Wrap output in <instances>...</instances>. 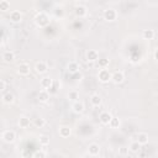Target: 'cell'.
<instances>
[{
	"label": "cell",
	"instance_id": "1",
	"mask_svg": "<svg viewBox=\"0 0 158 158\" xmlns=\"http://www.w3.org/2000/svg\"><path fill=\"white\" fill-rule=\"evenodd\" d=\"M51 19H49V15L46 14V12H38L35 17V23L38 26V27H46L48 23H49Z\"/></svg>",
	"mask_w": 158,
	"mask_h": 158
},
{
	"label": "cell",
	"instance_id": "2",
	"mask_svg": "<svg viewBox=\"0 0 158 158\" xmlns=\"http://www.w3.org/2000/svg\"><path fill=\"white\" fill-rule=\"evenodd\" d=\"M102 17L106 20V21H115L116 19H117V11L115 10V9H112V7H107V9H105L104 10V12H102Z\"/></svg>",
	"mask_w": 158,
	"mask_h": 158
},
{
	"label": "cell",
	"instance_id": "3",
	"mask_svg": "<svg viewBox=\"0 0 158 158\" xmlns=\"http://www.w3.org/2000/svg\"><path fill=\"white\" fill-rule=\"evenodd\" d=\"M98 79L101 83H109L111 80V73H110V70H107L106 68L105 69H100L99 73H98Z\"/></svg>",
	"mask_w": 158,
	"mask_h": 158
},
{
	"label": "cell",
	"instance_id": "4",
	"mask_svg": "<svg viewBox=\"0 0 158 158\" xmlns=\"http://www.w3.org/2000/svg\"><path fill=\"white\" fill-rule=\"evenodd\" d=\"M30 70H31V68H30V64L28 63H26V62H22V63H20L19 65H17V74L19 75H22V77H26V75H28L30 74Z\"/></svg>",
	"mask_w": 158,
	"mask_h": 158
},
{
	"label": "cell",
	"instance_id": "5",
	"mask_svg": "<svg viewBox=\"0 0 158 158\" xmlns=\"http://www.w3.org/2000/svg\"><path fill=\"white\" fill-rule=\"evenodd\" d=\"M1 137H2V139H4L6 143H12V142L16 139V133H15L12 130H6V131L2 132Z\"/></svg>",
	"mask_w": 158,
	"mask_h": 158
},
{
	"label": "cell",
	"instance_id": "6",
	"mask_svg": "<svg viewBox=\"0 0 158 158\" xmlns=\"http://www.w3.org/2000/svg\"><path fill=\"white\" fill-rule=\"evenodd\" d=\"M111 80L115 84H121L125 80V74L122 70H116L114 73H111Z\"/></svg>",
	"mask_w": 158,
	"mask_h": 158
},
{
	"label": "cell",
	"instance_id": "7",
	"mask_svg": "<svg viewBox=\"0 0 158 158\" xmlns=\"http://www.w3.org/2000/svg\"><path fill=\"white\" fill-rule=\"evenodd\" d=\"M35 70H36V73H38V74H44V73H47V70H48V64H47L46 62L41 60V62L36 63Z\"/></svg>",
	"mask_w": 158,
	"mask_h": 158
},
{
	"label": "cell",
	"instance_id": "8",
	"mask_svg": "<svg viewBox=\"0 0 158 158\" xmlns=\"http://www.w3.org/2000/svg\"><path fill=\"white\" fill-rule=\"evenodd\" d=\"M58 133H59V136L62 138H68L72 135V128L69 126H67V125H63V126H60L58 128Z\"/></svg>",
	"mask_w": 158,
	"mask_h": 158
},
{
	"label": "cell",
	"instance_id": "9",
	"mask_svg": "<svg viewBox=\"0 0 158 158\" xmlns=\"http://www.w3.org/2000/svg\"><path fill=\"white\" fill-rule=\"evenodd\" d=\"M72 110H73L75 114H81V112L85 110V105H84L83 101L77 100V101H74V102L72 104Z\"/></svg>",
	"mask_w": 158,
	"mask_h": 158
},
{
	"label": "cell",
	"instance_id": "10",
	"mask_svg": "<svg viewBox=\"0 0 158 158\" xmlns=\"http://www.w3.org/2000/svg\"><path fill=\"white\" fill-rule=\"evenodd\" d=\"M74 14L77 17H85L88 14V9L84 5H77L74 9Z\"/></svg>",
	"mask_w": 158,
	"mask_h": 158
},
{
	"label": "cell",
	"instance_id": "11",
	"mask_svg": "<svg viewBox=\"0 0 158 158\" xmlns=\"http://www.w3.org/2000/svg\"><path fill=\"white\" fill-rule=\"evenodd\" d=\"M111 118H112V115L109 111H102L99 115V120H100V122L102 125H109V122H110Z\"/></svg>",
	"mask_w": 158,
	"mask_h": 158
},
{
	"label": "cell",
	"instance_id": "12",
	"mask_svg": "<svg viewBox=\"0 0 158 158\" xmlns=\"http://www.w3.org/2000/svg\"><path fill=\"white\" fill-rule=\"evenodd\" d=\"M10 20H11L12 22H15V23L21 22V20H22V14H21V11H19V10L11 11V14H10Z\"/></svg>",
	"mask_w": 158,
	"mask_h": 158
},
{
	"label": "cell",
	"instance_id": "13",
	"mask_svg": "<svg viewBox=\"0 0 158 158\" xmlns=\"http://www.w3.org/2000/svg\"><path fill=\"white\" fill-rule=\"evenodd\" d=\"M2 59L5 63H12L15 60V53L12 51H5L2 53Z\"/></svg>",
	"mask_w": 158,
	"mask_h": 158
},
{
	"label": "cell",
	"instance_id": "14",
	"mask_svg": "<svg viewBox=\"0 0 158 158\" xmlns=\"http://www.w3.org/2000/svg\"><path fill=\"white\" fill-rule=\"evenodd\" d=\"M52 85H53V79H52V78H49V77H44V78L41 79V86H42L44 90L51 89Z\"/></svg>",
	"mask_w": 158,
	"mask_h": 158
},
{
	"label": "cell",
	"instance_id": "15",
	"mask_svg": "<svg viewBox=\"0 0 158 158\" xmlns=\"http://www.w3.org/2000/svg\"><path fill=\"white\" fill-rule=\"evenodd\" d=\"M88 153L90 156H98L100 153V146L98 143H90L88 147Z\"/></svg>",
	"mask_w": 158,
	"mask_h": 158
},
{
	"label": "cell",
	"instance_id": "16",
	"mask_svg": "<svg viewBox=\"0 0 158 158\" xmlns=\"http://www.w3.org/2000/svg\"><path fill=\"white\" fill-rule=\"evenodd\" d=\"M86 59H88L89 62H96V60L99 59V53H98V51H95V49H89V51L86 52Z\"/></svg>",
	"mask_w": 158,
	"mask_h": 158
},
{
	"label": "cell",
	"instance_id": "17",
	"mask_svg": "<svg viewBox=\"0 0 158 158\" xmlns=\"http://www.w3.org/2000/svg\"><path fill=\"white\" fill-rule=\"evenodd\" d=\"M79 69H80L79 64H78L77 62H74V60H73V62H69L68 65H67V70H68L70 74H75V73H78Z\"/></svg>",
	"mask_w": 158,
	"mask_h": 158
},
{
	"label": "cell",
	"instance_id": "18",
	"mask_svg": "<svg viewBox=\"0 0 158 158\" xmlns=\"http://www.w3.org/2000/svg\"><path fill=\"white\" fill-rule=\"evenodd\" d=\"M2 101H4V104H7V105H10V104H12L14 102V100H15V96H14V94L12 93H10V91H6V93H4L2 94Z\"/></svg>",
	"mask_w": 158,
	"mask_h": 158
},
{
	"label": "cell",
	"instance_id": "19",
	"mask_svg": "<svg viewBox=\"0 0 158 158\" xmlns=\"http://www.w3.org/2000/svg\"><path fill=\"white\" fill-rule=\"evenodd\" d=\"M136 142H138L141 146L147 144V143H148V133H146V132H139V133L137 135Z\"/></svg>",
	"mask_w": 158,
	"mask_h": 158
},
{
	"label": "cell",
	"instance_id": "20",
	"mask_svg": "<svg viewBox=\"0 0 158 158\" xmlns=\"http://www.w3.org/2000/svg\"><path fill=\"white\" fill-rule=\"evenodd\" d=\"M49 91L48 90H41L40 93H38V100L41 101V102H47L48 100H49Z\"/></svg>",
	"mask_w": 158,
	"mask_h": 158
},
{
	"label": "cell",
	"instance_id": "21",
	"mask_svg": "<svg viewBox=\"0 0 158 158\" xmlns=\"http://www.w3.org/2000/svg\"><path fill=\"white\" fill-rule=\"evenodd\" d=\"M90 102H91V105L93 106H100L101 105V102H102V100H101V96L99 95V94H93L91 96H90Z\"/></svg>",
	"mask_w": 158,
	"mask_h": 158
},
{
	"label": "cell",
	"instance_id": "22",
	"mask_svg": "<svg viewBox=\"0 0 158 158\" xmlns=\"http://www.w3.org/2000/svg\"><path fill=\"white\" fill-rule=\"evenodd\" d=\"M19 126L21 127V128H27L28 126H30V123H31V121H30V118L28 117H26V116H21L20 118H19Z\"/></svg>",
	"mask_w": 158,
	"mask_h": 158
},
{
	"label": "cell",
	"instance_id": "23",
	"mask_svg": "<svg viewBox=\"0 0 158 158\" xmlns=\"http://www.w3.org/2000/svg\"><path fill=\"white\" fill-rule=\"evenodd\" d=\"M120 125H121L120 118H118V117H114V116H112V118H111V120H110V122H109V126H110L111 128L116 130V128H118V127H120Z\"/></svg>",
	"mask_w": 158,
	"mask_h": 158
},
{
	"label": "cell",
	"instance_id": "24",
	"mask_svg": "<svg viewBox=\"0 0 158 158\" xmlns=\"http://www.w3.org/2000/svg\"><path fill=\"white\" fill-rule=\"evenodd\" d=\"M142 37L144 38V40H153L154 38V31L153 30H143V32H142Z\"/></svg>",
	"mask_w": 158,
	"mask_h": 158
},
{
	"label": "cell",
	"instance_id": "25",
	"mask_svg": "<svg viewBox=\"0 0 158 158\" xmlns=\"http://www.w3.org/2000/svg\"><path fill=\"white\" fill-rule=\"evenodd\" d=\"M68 99L70 100V101H77L78 99H79V91L78 90H70L69 93H68Z\"/></svg>",
	"mask_w": 158,
	"mask_h": 158
},
{
	"label": "cell",
	"instance_id": "26",
	"mask_svg": "<svg viewBox=\"0 0 158 158\" xmlns=\"http://www.w3.org/2000/svg\"><path fill=\"white\" fill-rule=\"evenodd\" d=\"M139 149H141V144H139L138 142H136V141H133V142L130 144V147H128V151H131V152H133V153H138Z\"/></svg>",
	"mask_w": 158,
	"mask_h": 158
},
{
	"label": "cell",
	"instance_id": "27",
	"mask_svg": "<svg viewBox=\"0 0 158 158\" xmlns=\"http://www.w3.org/2000/svg\"><path fill=\"white\" fill-rule=\"evenodd\" d=\"M96 62H98V65H99L101 69H105V68L109 65L110 59H107V58H99Z\"/></svg>",
	"mask_w": 158,
	"mask_h": 158
},
{
	"label": "cell",
	"instance_id": "28",
	"mask_svg": "<svg viewBox=\"0 0 158 158\" xmlns=\"http://www.w3.org/2000/svg\"><path fill=\"white\" fill-rule=\"evenodd\" d=\"M10 10V2L7 0H0V11H9Z\"/></svg>",
	"mask_w": 158,
	"mask_h": 158
},
{
	"label": "cell",
	"instance_id": "29",
	"mask_svg": "<svg viewBox=\"0 0 158 158\" xmlns=\"http://www.w3.org/2000/svg\"><path fill=\"white\" fill-rule=\"evenodd\" d=\"M33 123H35V126L36 127H43L44 126V123H46V121H44V118H42V117H37V118H35V121H33Z\"/></svg>",
	"mask_w": 158,
	"mask_h": 158
},
{
	"label": "cell",
	"instance_id": "30",
	"mask_svg": "<svg viewBox=\"0 0 158 158\" xmlns=\"http://www.w3.org/2000/svg\"><path fill=\"white\" fill-rule=\"evenodd\" d=\"M40 143H41L42 146L49 144V137L46 136V135H41V136H40Z\"/></svg>",
	"mask_w": 158,
	"mask_h": 158
},
{
	"label": "cell",
	"instance_id": "31",
	"mask_svg": "<svg viewBox=\"0 0 158 158\" xmlns=\"http://www.w3.org/2000/svg\"><path fill=\"white\" fill-rule=\"evenodd\" d=\"M33 158H46V152L44 151H37L33 154Z\"/></svg>",
	"mask_w": 158,
	"mask_h": 158
},
{
	"label": "cell",
	"instance_id": "32",
	"mask_svg": "<svg viewBox=\"0 0 158 158\" xmlns=\"http://www.w3.org/2000/svg\"><path fill=\"white\" fill-rule=\"evenodd\" d=\"M127 153H128V147L122 146V147L118 148V154H121V156H126Z\"/></svg>",
	"mask_w": 158,
	"mask_h": 158
},
{
	"label": "cell",
	"instance_id": "33",
	"mask_svg": "<svg viewBox=\"0 0 158 158\" xmlns=\"http://www.w3.org/2000/svg\"><path fill=\"white\" fill-rule=\"evenodd\" d=\"M5 88H6V83H5V80L0 79V91H1V90H4Z\"/></svg>",
	"mask_w": 158,
	"mask_h": 158
},
{
	"label": "cell",
	"instance_id": "34",
	"mask_svg": "<svg viewBox=\"0 0 158 158\" xmlns=\"http://www.w3.org/2000/svg\"><path fill=\"white\" fill-rule=\"evenodd\" d=\"M153 59L157 60V49H154V53H153Z\"/></svg>",
	"mask_w": 158,
	"mask_h": 158
},
{
	"label": "cell",
	"instance_id": "35",
	"mask_svg": "<svg viewBox=\"0 0 158 158\" xmlns=\"http://www.w3.org/2000/svg\"><path fill=\"white\" fill-rule=\"evenodd\" d=\"M0 152H1V147H0Z\"/></svg>",
	"mask_w": 158,
	"mask_h": 158
}]
</instances>
